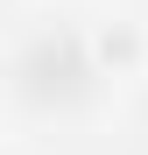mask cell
<instances>
[{
  "label": "cell",
  "mask_w": 148,
  "mask_h": 155,
  "mask_svg": "<svg viewBox=\"0 0 148 155\" xmlns=\"http://www.w3.org/2000/svg\"><path fill=\"white\" fill-rule=\"evenodd\" d=\"M85 64H92V78H141L148 71V28L141 21H92Z\"/></svg>",
  "instance_id": "6da1fadb"
}]
</instances>
